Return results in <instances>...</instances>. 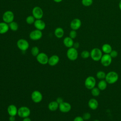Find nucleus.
<instances>
[{"instance_id":"obj_15","label":"nucleus","mask_w":121,"mask_h":121,"mask_svg":"<svg viewBox=\"0 0 121 121\" xmlns=\"http://www.w3.org/2000/svg\"><path fill=\"white\" fill-rule=\"evenodd\" d=\"M88 106L90 109L92 110H95L98 107V102L95 98H91L88 102Z\"/></svg>"},{"instance_id":"obj_17","label":"nucleus","mask_w":121,"mask_h":121,"mask_svg":"<svg viewBox=\"0 0 121 121\" xmlns=\"http://www.w3.org/2000/svg\"><path fill=\"white\" fill-rule=\"evenodd\" d=\"M60 60L59 57L57 55H53L49 58L48 64L51 66H54L57 65Z\"/></svg>"},{"instance_id":"obj_20","label":"nucleus","mask_w":121,"mask_h":121,"mask_svg":"<svg viewBox=\"0 0 121 121\" xmlns=\"http://www.w3.org/2000/svg\"><path fill=\"white\" fill-rule=\"evenodd\" d=\"M9 27L8 24L2 22H0V34L6 33L9 30Z\"/></svg>"},{"instance_id":"obj_1","label":"nucleus","mask_w":121,"mask_h":121,"mask_svg":"<svg viewBox=\"0 0 121 121\" xmlns=\"http://www.w3.org/2000/svg\"><path fill=\"white\" fill-rule=\"evenodd\" d=\"M119 79L118 74L114 71H110L106 73L105 80L109 84H113Z\"/></svg>"},{"instance_id":"obj_34","label":"nucleus","mask_w":121,"mask_h":121,"mask_svg":"<svg viewBox=\"0 0 121 121\" xmlns=\"http://www.w3.org/2000/svg\"><path fill=\"white\" fill-rule=\"evenodd\" d=\"M110 55L111 56L112 58H115L118 56V53L116 50H112L111 52L110 53Z\"/></svg>"},{"instance_id":"obj_18","label":"nucleus","mask_w":121,"mask_h":121,"mask_svg":"<svg viewBox=\"0 0 121 121\" xmlns=\"http://www.w3.org/2000/svg\"><path fill=\"white\" fill-rule=\"evenodd\" d=\"M7 111L9 116H15L17 114L18 109H17L16 105L12 104L9 105V106L8 107Z\"/></svg>"},{"instance_id":"obj_30","label":"nucleus","mask_w":121,"mask_h":121,"mask_svg":"<svg viewBox=\"0 0 121 121\" xmlns=\"http://www.w3.org/2000/svg\"><path fill=\"white\" fill-rule=\"evenodd\" d=\"M35 18L34 17V16L32 15H30V16H28L26 18V22L27 24H29V25H31V24H33L34 23L35 21Z\"/></svg>"},{"instance_id":"obj_40","label":"nucleus","mask_w":121,"mask_h":121,"mask_svg":"<svg viewBox=\"0 0 121 121\" xmlns=\"http://www.w3.org/2000/svg\"><path fill=\"white\" fill-rule=\"evenodd\" d=\"M119 8L120 10L121 11V0H120L119 3Z\"/></svg>"},{"instance_id":"obj_19","label":"nucleus","mask_w":121,"mask_h":121,"mask_svg":"<svg viewBox=\"0 0 121 121\" xmlns=\"http://www.w3.org/2000/svg\"><path fill=\"white\" fill-rule=\"evenodd\" d=\"M63 43L64 45L66 47H67L68 48L73 47L74 43V42L73 41V39L71 38L69 36L65 37L63 39Z\"/></svg>"},{"instance_id":"obj_6","label":"nucleus","mask_w":121,"mask_h":121,"mask_svg":"<svg viewBox=\"0 0 121 121\" xmlns=\"http://www.w3.org/2000/svg\"><path fill=\"white\" fill-rule=\"evenodd\" d=\"M14 14L13 12L10 10H7L5 11L2 15V19L3 22L9 24L14 21Z\"/></svg>"},{"instance_id":"obj_24","label":"nucleus","mask_w":121,"mask_h":121,"mask_svg":"<svg viewBox=\"0 0 121 121\" xmlns=\"http://www.w3.org/2000/svg\"><path fill=\"white\" fill-rule=\"evenodd\" d=\"M54 35L58 38H62L64 34V32L62 28L59 27L56 28L54 32Z\"/></svg>"},{"instance_id":"obj_42","label":"nucleus","mask_w":121,"mask_h":121,"mask_svg":"<svg viewBox=\"0 0 121 121\" xmlns=\"http://www.w3.org/2000/svg\"><path fill=\"white\" fill-rule=\"evenodd\" d=\"M93 121H100L99 120H98V119H95Z\"/></svg>"},{"instance_id":"obj_35","label":"nucleus","mask_w":121,"mask_h":121,"mask_svg":"<svg viewBox=\"0 0 121 121\" xmlns=\"http://www.w3.org/2000/svg\"><path fill=\"white\" fill-rule=\"evenodd\" d=\"M73 121H85L83 119V118L82 117V116H77L76 117L74 120Z\"/></svg>"},{"instance_id":"obj_26","label":"nucleus","mask_w":121,"mask_h":121,"mask_svg":"<svg viewBox=\"0 0 121 121\" xmlns=\"http://www.w3.org/2000/svg\"><path fill=\"white\" fill-rule=\"evenodd\" d=\"M9 29L13 31H16L18 30V25L17 23L15 21H12L9 24Z\"/></svg>"},{"instance_id":"obj_11","label":"nucleus","mask_w":121,"mask_h":121,"mask_svg":"<svg viewBox=\"0 0 121 121\" xmlns=\"http://www.w3.org/2000/svg\"><path fill=\"white\" fill-rule=\"evenodd\" d=\"M43 36L42 31L35 29L31 31L29 34L30 38L34 41H36L40 39Z\"/></svg>"},{"instance_id":"obj_9","label":"nucleus","mask_w":121,"mask_h":121,"mask_svg":"<svg viewBox=\"0 0 121 121\" xmlns=\"http://www.w3.org/2000/svg\"><path fill=\"white\" fill-rule=\"evenodd\" d=\"M32 15L36 19H41L43 15V12L42 9L38 6L35 7L32 9Z\"/></svg>"},{"instance_id":"obj_22","label":"nucleus","mask_w":121,"mask_h":121,"mask_svg":"<svg viewBox=\"0 0 121 121\" xmlns=\"http://www.w3.org/2000/svg\"><path fill=\"white\" fill-rule=\"evenodd\" d=\"M59 104L56 102V101H53L49 103L48 107L49 110L53 112L56 111L59 108Z\"/></svg>"},{"instance_id":"obj_16","label":"nucleus","mask_w":121,"mask_h":121,"mask_svg":"<svg viewBox=\"0 0 121 121\" xmlns=\"http://www.w3.org/2000/svg\"><path fill=\"white\" fill-rule=\"evenodd\" d=\"M34 25L36 29L41 30V31L44 29L46 26L45 22L42 20H41V19H36L34 23Z\"/></svg>"},{"instance_id":"obj_28","label":"nucleus","mask_w":121,"mask_h":121,"mask_svg":"<svg viewBox=\"0 0 121 121\" xmlns=\"http://www.w3.org/2000/svg\"><path fill=\"white\" fill-rule=\"evenodd\" d=\"M31 53L33 56L36 57L37 55L40 53L39 48L37 46L33 47L31 50Z\"/></svg>"},{"instance_id":"obj_41","label":"nucleus","mask_w":121,"mask_h":121,"mask_svg":"<svg viewBox=\"0 0 121 121\" xmlns=\"http://www.w3.org/2000/svg\"><path fill=\"white\" fill-rule=\"evenodd\" d=\"M53 1L55 2H57V3H59L61 1H62V0H53Z\"/></svg>"},{"instance_id":"obj_8","label":"nucleus","mask_w":121,"mask_h":121,"mask_svg":"<svg viewBox=\"0 0 121 121\" xmlns=\"http://www.w3.org/2000/svg\"><path fill=\"white\" fill-rule=\"evenodd\" d=\"M17 45L18 48L22 51H26L29 46V44L27 41L24 39H19L17 41Z\"/></svg>"},{"instance_id":"obj_33","label":"nucleus","mask_w":121,"mask_h":121,"mask_svg":"<svg viewBox=\"0 0 121 121\" xmlns=\"http://www.w3.org/2000/svg\"><path fill=\"white\" fill-rule=\"evenodd\" d=\"M77 36V33L76 30H71L69 33V37L71 38L74 39H75Z\"/></svg>"},{"instance_id":"obj_36","label":"nucleus","mask_w":121,"mask_h":121,"mask_svg":"<svg viewBox=\"0 0 121 121\" xmlns=\"http://www.w3.org/2000/svg\"><path fill=\"white\" fill-rule=\"evenodd\" d=\"M56 102H57L59 104H60V103H61L62 102H63V99H62L61 97H58V98H57V99H56Z\"/></svg>"},{"instance_id":"obj_5","label":"nucleus","mask_w":121,"mask_h":121,"mask_svg":"<svg viewBox=\"0 0 121 121\" xmlns=\"http://www.w3.org/2000/svg\"><path fill=\"white\" fill-rule=\"evenodd\" d=\"M31 113L30 109L27 106H21L18 109L17 115L19 117L25 118L29 117Z\"/></svg>"},{"instance_id":"obj_10","label":"nucleus","mask_w":121,"mask_h":121,"mask_svg":"<svg viewBox=\"0 0 121 121\" xmlns=\"http://www.w3.org/2000/svg\"><path fill=\"white\" fill-rule=\"evenodd\" d=\"M37 61L42 65H45L48 63L49 58L47 55L44 52H40L36 57Z\"/></svg>"},{"instance_id":"obj_39","label":"nucleus","mask_w":121,"mask_h":121,"mask_svg":"<svg viewBox=\"0 0 121 121\" xmlns=\"http://www.w3.org/2000/svg\"><path fill=\"white\" fill-rule=\"evenodd\" d=\"M22 121H32L30 119V118L28 117H26V118H23V120Z\"/></svg>"},{"instance_id":"obj_31","label":"nucleus","mask_w":121,"mask_h":121,"mask_svg":"<svg viewBox=\"0 0 121 121\" xmlns=\"http://www.w3.org/2000/svg\"><path fill=\"white\" fill-rule=\"evenodd\" d=\"M93 3V0H82V4L85 7H89L92 5Z\"/></svg>"},{"instance_id":"obj_12","label":"nucleus","mask_w":121,"mask_h":121,"mask_svg":"<svg viewBox=\"0 0 121 121\" xmlns=\"http://www.w3.org/2000/svg\"><path fill=\"white\" fill-rule=\"evenodd\" d=\"M31 97L32 101L35 103L41 102L43 99V95L42 93L38 90L33 91L31 94Z\"/></svg>"},{"instance_id":"obj_13","label":"nucleus","mask_w":121,"mask_h":121,"mask_svg":"<svg viewBox=\"0 0 121 121\" xmlns=\"http://www.w3.org/2000/svg\"><path fill=\"white\" fill-rule=\"evenodd\" d=\"M59 109L61 112L67 113L71 110V106L69 103L63 102L59 104Z\"/></svg>"},{"instance_id":"obj_2","label":"nucleus","mask_w":121,"mask_h":121,"mask_svg":"<svg viewBox=\"0 0 121 121\" xmlns=\"http://www.w3.org/2000/svg\"><path fill=\"white\" fill-rule=\"evenodd\" d=\"M90 57L92 60L95 61H100L102 56L103 52L101 49L98 48H94L90 52Z\"/></svg>"},{"instance_id":"obj_29","label":"nucleus","mask_w":121,"mask_h":121,"mask_svg":"<svg viewBox=\"0 0 121 121\" xmlns=\"http://www.w3.org/2000/svg\"><path fill=\"white\" fill-rule=\"evenodd\" d=\"M80 55L83 59H86L88 58L90 56V52H89L88 51L84 50L81 52Z\"/></svg>"},{"instance_id":"obj_27","label":"nucleus","mask_w":121,"mask_h":121,"mask_svg":"<svg viewBox=\"0 0 121 121\" xmlns=\"http://www.w3.org/2000/svg\"><path fill=\"white\" fill-rule=\"evenodd\" d=\"M100 91L101 90L97 87L95 86L91 90V93L93 96L97 97L100 95Z\"/></svg>"},{"instance_id":"obj_21","label":"nucleus","mask_w":121,"mask_h":121,"mask_svg":"<svg viewBox=\"0 0 121 121\" xmlns=\"http://www.w3.org/2000/svg\"><path fill=\"white\" fill-rule=\"evenodd\" d=\"M101 50L104 54H110L112 50V49L110 44L108 43H104L102 45Z\"/></svg>"},{"instance_id":"obj_43","label":"nucleus","mask_w":121,"mask_h":121,"mask_svg":"<svg viewBox=\"0 0 121 121\" xmlns=\"http://www.w3.org/2000/svg\"></svg>"},{"instance_id":"obj_14","label":"nucleus","mask_w":121,"mask_h":121,"mask_svg":"<svg viewBox=\"0 0 121 121\" xmlns=\"http://www.w3.org/2000/svg\"><path fill=\"white\" fill-rule=\"evenodd\" d=\"M81 21L78 18L73 19L70 23V27L72 30H77L81 26Z\"/></svg>"},{"instance_id":"obj_38","label":"nucleus","mask_w":121,"mask_h":121,"mask_svg":"<svg viewBox=\"0 0 121 121\" xmlns=\"http://www.w3.org/2000/svg\"><path fill=\"white\" fill-rule=\"evenodd\" d=\"M9 121H15V116H9Z\"/></svg>"},{"instance_id":"obj_4","label":"nucleus","mask_w":121,"mask_h":121,"mask_svg":"<svg viewBox=\"0 0 121 121\" xmlns=\"http://www.w3.org/2000/svg\"><path fill=\"white\" fill-rule=\"evenodd\" d=\"M66 55L69 60L71 61H74L78 59V53L77 49L72 47L68 49Z\"/></svg>"},{"instance_id":"obj_25","label":"nucleus","mask_w":121,"mask_h":121,"mask_svg":"<svg viewBox=\"0 0 121 121\" xmlns=\"http://www.w3.org/2000/svg\"><path fill=\"white\" fill-rule=\"evenodd\" d=\"M105 72L102 70H99L97 72L96 74V77L97 79L99 80H102V79H105V77H106Z\"/></svg>"},{"instance_id":"obj_37","label":"nucleus","mask_w":121,"mask_h":121,"mask_svg":"<svg viewBox=\"0 0 121 121\" xmlns=\"http://www.w3.org/2000/svg\"><path fill=\"white\" fill-rule=\"evenodd\" d=\"M73 47L76 49H78V47H79V43H78V42H76V43H74V44H73Z\"/></svg>"},{"instance_id":"obj_3","label":"nucleus","mask_w":121,"mask_h":121,"mask_svg":"<svg viewBox=\"0 0 121 121\" xmlns=\"http://www.w3.org/2000/svg\"><path fill=\"white\" fill-rule=\"evenodd\" d=\"M96 81L95 78L92 76H89L86 78L84 81L85 87L88 90H91L95 86Z\"/></svg>"},{"instance_id":"obj_23","label":"nucleus","mask_w":121,"mask_h":121,"mask_svg":"<svg viewBox=\"0 0 121 121\" xmlns=\"http://www.w3.org/2000/svg\"><path fill=\"white\" fill-rule=\"evenodd\" d=\"M107 84L108 83L106 81L105 79H102L100 80V81L98 82L97 85V87L101 90V91H104L106 89V88L107 87Z\"/></svg>"},{"instance_id":"obj_32","label":"nucleus","mask_w":121,"mask_h":121,"mask_svg":"<svg viewBox=\"0 0 121 121\" xmlns=\"http://www.w3.org/2000/svg\"><path fill=\"white\" fill-rule=\"evenodd\" d=\"M82 117L83 118V119L84 120V121H88L89 120L91 117V114L88 112H84L82 116Z\"/></svg>"},{"instance_id":"obj_44","label":"nucleus","mask_w":121,"mask_h":121,"mask_svg":"<svg viewBox=\"0 0 121 121\" xmlns=\"http://www.w3.org/2000/svg\"></svg>"},{"instance_id":"obj_7","label":"nucleus","mask_w":121,"mask_h":121,"mask_svg":"<svg viewBox=\"0 0 121 121\" xmlns=\"http://www.w3.org/2000/svg\"><path fill=\"white\" fill-rule=\"evenodd\" d=\"M112 58L109 54H104L103 55L100 61L101 64L104 67H108L112 62Z\"/></svg>"}]
</instances>
